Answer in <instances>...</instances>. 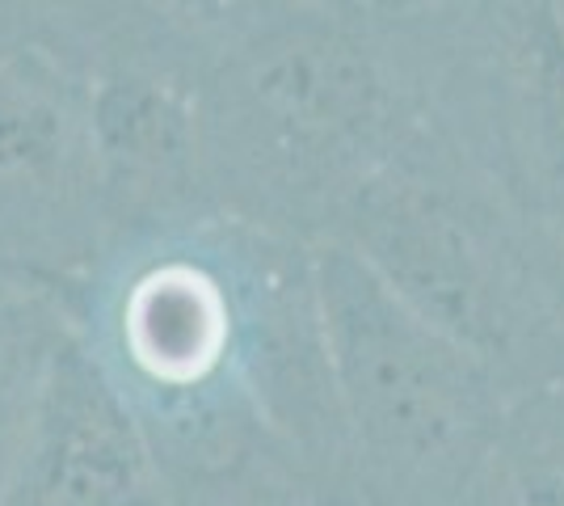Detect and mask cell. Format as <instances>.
<instances>
[{
    "mask_svg": "<svg viewBox=\"0 0 564 506\" xmlns=\"http://www.w3.org/2000/svg\"><path fill=\"white\" fill-rule=\"evenodd\" d=\"M72 337L182 503L358 506L316 245L224 212L118 237L64 300Z\"/></svg>",
    "mask_w": 564,
    "mask_h": 506,
    "instance_id": "obj_1",
    "label": "cell"
},
{
    "mask_svg": "<svg viewBox=\"0 0 564 506\" xmlns=\"http://www.w3.org/2000/svg\"><path fill=\"white\" fill-rule=\"evenodd\" d=\"M464 506H564V388L514 392Z\"/></svg>",
    "mask_w": 564,
    "mask_h": 506,
    "instance_id": "obj_10",
    "label": "cell"
},
{
    "mask_svg": "<svg viewBox=\"0 0 564 506\" xmlns=\"http://www.w3.org/2000/svg\"><path fill=\"white\" fill-rule=\"evenodd\" d=\"M22 291L25 288H18V283H13V274L0 266V295H22Z\"/></svg>",
    "mask_w": 564,
    "mask_h": 506,
    "instance_id": "obj_13",
    "label": "cell"
},
{
    "mask_svg": "<svg viewBox=\"0 0 564 506\" xmlns=\"http://www.w3.org/2000/svg\"><path fill=\"white\" fill-rule=\"evenodd\" d=\"M362 4H371L383 18H422V13H434L451 0H362Z\"/></svg>",
    "mask_w": 564,
    "mask_h": 506,
    "instance_id": "obj_12",
    "label": "cell"
},
{
    "mask_svg": "<svg viewBox=\"0 0 564 506\" xmlns=\"http://www.w3.org/2000/svg\"><path fill=\"white\" fill-rule=\"evenodd\" d=\"M321 313L358 506H464L518 388L346 245H316Z\"/></svg>",
    "mask_w": 564,
    "mask_h": 506,
    "instance_id": "obj_3",
    "label": "cell"
},
{
    "mask_svg": "<svg viewBox=\"0 0 564 506\" xmlns=\"http://www.w3.org/2000/svg\"><path fill=\"white\" fill-rule=\"evenodd\" d=\"M72 346V321L51 295H0V503L13 485L30 434Z\"/></svg>",
    "mask_w": 564,
    "mask_h": 506,
    "instance_id": "obj_9",
    "label": "cell"
},
{
    "mask_svg": "<svg viewBox=\"0 0 564 506\" xmlns=\"http://www.w3.org/2000/svg\"><path fill=\"white\" fill-rule=\"evenodd\" d=\"M295 0H22L25 39L72 60L85 76H198Z\"/></svg>",
    "mask_w": 564,
    "mask_h": 506,
    "instance_id": "obj_7",
    "label": "cell"
},
{
    "mask_svg": "<svg viewBox=\"0 0 564 506\" xmlns=\"http://www.w3.org/2000/svg\"><path fill=\"white\" fill-rule=\"evenodd\" d=\"M110 241L94 80L25 39L0 55V266L64 304Z\"/></svg>",
    "mask_w": 564,
    "mask_h": 506,
    "instance_id": "obj_5",
    "label": "cell"
},
{
    "mask_svg": "<svg viewBox=\"0 0 564 506\" xmlns=\"http://www.w3.org/2000/svg\"><path fill=\"white\" fill-rule=\"evenodd\" d=\"M25 43V18H22V0H0V55L9 47Z\"/></svg>",
    "mask_w": 564,
    "mask_h": 506,
    "instance_id": "obj_11",
    "label": "cell"
},
{
    "mask_svg": "<svg viewBox=\"0 0 564 506\" xmlns=\"http://www.w3.org/2000/svg\"><path fill=\"white\" fill-rule=\"evenodd\" d=\"M333 245L358 254L409 309L494 363L518 392L556 380L561 304L531 224L425 122L358 194Z\"/></svg>",
    "mask_w": 564,
    "mask_h": 506,
    "instance_id": "obj_4",
    "label": "cell"
},
{
    "mask_svg": "<svg viewBox=\"0 0 564 506\" xmlns=\"http://www.w3.org/2000/svg\"><path fill=\"white\" fill-rule=\"evenodd\" d=\"M89 80L115 241L140 228L215 212L203 182L194 85L131 68Z\"/></svg>",
    "mask_w": 564,
    "mask_h": 506,
    "instance_id": "obj_8",
    "label": "cell"
},
{
    "mask_svg": "<svg viewBox=\"0 0 564 506\" xmlns=\"http://www.w3.org/2000/svg\"><path fill=\"white\" fill-rule=\"evenodd\" d=\"M0 506H182L76 337L55 367L39 427Z\"/></svg>",
    "mask_w": 564,
    "mask_h": 506,
    "instance_id": "obj_6",
    "label": "cell"
},
{
    "mask_svg": "<svg viewBox=\"0 0 564 506\" xmlns=\"http://www.w3.org/2000/svg\"><path fill=\"white\" fill-rule=\"evenodd\" d=\"M215 212L333 245L422 110L392 18L362 0H295L194 85Z\"/></svg>",
    "mask_w": 564,
    "mask_h": 506,
    "instance_id": "obj_2",
    "label": "cell"
}]
</instances>
